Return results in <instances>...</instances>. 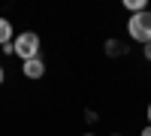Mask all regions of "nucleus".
Listing matches in <instances>:
<instances>
[{"label": "nucleus", "mask_w": 151, "mask_h": 136, "mask_svg": "<svg viewBox=\"0 0 151 136\" xmlns=\"http://www.w3.org/2000/svg\"><path fill=\"white\" fill-rule=\"evenodd\" d=\"M12 55L21 58V64H24V60L40 58V33H33V30L15 33V40H12Z\"/></svg>", "instance_id": "f257e3e1"}, {"label": "nucleus", "mask_w": 151, "mask_h": 136, "mask_svg": "<svg viewBox=\"0 0 151 136\" xmlns=\"http://www.w3.org/2000/svg\"><path fill=\"white\" fill-rule=\"evenodd\" d=\"M127 33H130L133 42H142V45L151 42V9L136 12V15L127 18Z\"/></svg>", "instance_id": "f03ea898"}, {"label": "nucleus", "mask_w": 151, "mask_h": 136, "mask_svg": "<svg viewBox=\"0 0 151 136\" xmlns=\"http://www.w3.org/2000/svg\"><path fill=\"white\" fill-rule=\"evenodd\" d=\"M21 73H24V79H30V82L42 79V76H45V60H42V58L24 60V64H21Z\"/></svg>", "instance_id": "7ed1b4c3"}, {"label": "nucleus", "mask_w": 151, "mask_h": 136, "mask_svg": "<svg viewBox=\"0 0 151 136\" xmlns=\"http://www.w3.org/2000/svg\"><path fill=\"white\" fill-rule=\"evenodd\" d=\"M12 40H15V27H12V21L9 18H0V48L12 45Z\"/></svg>", "instance_id": "20e7f679"}, {"label": "nucleus", "mask_w": 151, "mask_h": 136, "mask_svg": "<svg viewBox=\"0 0 151 136\" xmlns=\"http://www.w3.org/2000/svg\"><path fill=\"white\" fill-rule=\"evenodd\" d=\"M124 9H127L130 15H136V12H145V9H151V3H148V0H124Z\"/></svg>", "instance_id": "39448f33"}, {"label": "nucleus", "mask_w": 151, "mask_h": 136, "mask_svg": "<svg viewBox=\"0 0 151 136\" xmlns=\"http://www.w3.org/2000/svg\"><path fill=\"white\" fill-rule=\"evenodd\" d=\"M106 48H109V55H121V42H118V40H109Z\"/></svg>", "instance_id": "423d86ee"}, {"label": "nucleus", "mask_w": 151, "mask_h": 136, "mask_svg": "<svg viewBox=\"0 0 151 136\" xmlns=\"http://www.w3.org/2000/svg\"><path fill=\"white\" fill-rule=\"evenodd\" d=\"M142 55H145V60H151V42H148V45H142Z\"/></svg>", "instance_id": "0eeeda50"}, {"label": "nucleus", "mask_w": 151, "mask_h": 136, "mask_svg": "<svg viewBox=\"0 0 151 136\" xmlns=\"http://www.w3.org/2000/svg\"><path fill=\"white\" fill-rule=\"evenodd\" d=\"M139 136H151V124H148V127H142V133H139Z\"/></svg>", "instance_id": "6e6552de"}, {"label": "nucleus", "mask_w": 151, "mask_h": 136, "mask_svg": "<svg viewBox=\"0 0 151 136\" xmlns=\"http://www.w3.org/2000/svg\"><path fill=\"white\" fill-rule=\"evenodd\" d=\"M3 79H6V70H3V64H0V85H3Z\"/></svg>", "instance_id": "1a4fd4ad"}, {"label": "nucleus", "mask_w": 151, "mask_h": 136, "mask_svg": "<svg viewBox=\"0 0 151 136\" xmlns=\"http://www.w3.org/2000/svg\"><path fill=\"white\" fill-rule=\"evenodd\" d=\"M145 118H148V124H151V103H148V109H145Z\"/></svg>", "instance_id": "9d476101"}, {"label": "nucleus", "mask_w": 151, "mask_h": 136, "mask_svg": "<svg viewBox=\"0 0 151 136\" xmlns=\"http://www.w3.org/2000/svg\"><path fill=\"white\" fill-rule=\"evenodd\" d=\"M109 136H121V133H109Z\"/></svg>", "instance_id": "9b49d317"}, {"label": "nucleus", "mask_w": 151, "mask_h": 136, "mask_svg": "<svg viewBox=\"0 0 151 136\" xmlns=\"http://www.w3.org/2000/svg\"><path fill=\"white\" fill-rule=\"evenodd\" d=\"M82 136H94V133H82Z\"/></svg>", "instance_id": "f8f14e48"}]
</instances>
